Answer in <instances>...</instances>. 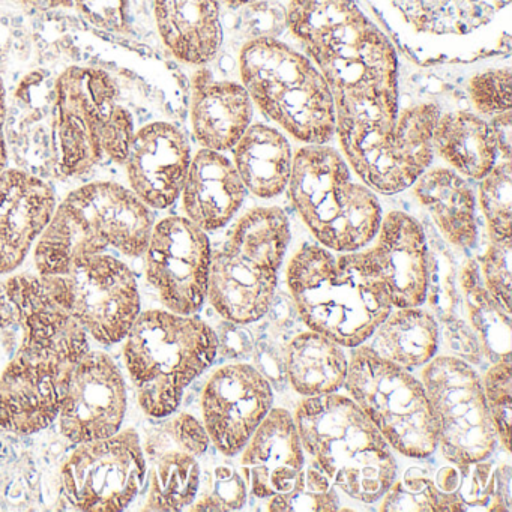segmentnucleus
Returning <instances> with one entry per match:
<instances>
[{
	"label": "nucleus",
	"mask_w": 512,
	"mask_h": 512,
	"mask_svg": "<svg viewBox=\"0 0 512 512\" xmlns=\"http://www.w3.org/2000/svg\"><path fill=\"white\" fill-rule=\"evenodd\" d=\"M22 328V343L0 376V431L29 436L58 419L88 334L64 307L52 277L19 274L2 281Z\"/></svg>",
	"instance_id": "nucleus-1"
},
{
	"label": "nucleus",
	"mask_w": 512,
	"mask_h": 512,
	"mask_svg": "<svg viewBox=\"0 0 512 512\" xmlns=\"http://www.w3.org/2000/svg\"><path fill=\"white\" fill-rule=\"evenodd\" d=\"M287 25L328 83L335 107L398 112V58L355 0H290Z\"/></svg>",
	"instance_id": "nucleus-2"
},
{
	"label": "nucleus",
	"mask_w": 512,
	"mask_h": 512,
	"mask_svg": "<svg viewBox=\"0 0 512 512\" xmlns=\"http://www.w3.org/2000/svg\"><path fill=\"white\" fill-rule=\"evenodd\" d=\"M286 275L302 323L343 347L362 346L394 308L361 250L334 256L322 245L305 244Z\"/></svg>",
	"instance_id": "nucleus-3"
},
{
	"label": "nucleus",
	"mask_w": 512,
	"mask_h": 512,
	"mask_svg": "<svg viewBox=\"0 0 512 512\" xmlns=\"http://www.w3.org/2000/svg\"><path fill=\"white\" fill-rule=\"evenodd\" d=\"M154 224L152 209L130 188L91 182L56 205L35 245V268L38 274H65L82 260L109 250L131 259L143 256Z\"/></svg>",
	"instance_id": "nucleus-4"
},
{
	"label": "nucleus",
	"mask_w": 512,
	"mask_h": 512,
	"mask_svg": "<svg viewBox=\"0 0 512 512\" xmlns=\"http://www.w3.org/2000/svg\"><path fill=\"white\" fill-rule=\"evenodd\" d=\"M134 133L133 115L119 101V89L110 74L71 65L55 82V145L41 178H77L104 158L122 164Z\"/></svg>",
	"instance_id": "nucleus-5"
},
{
	"label": "nucleus",
	"mask_w": 512,
	"mask_h": 512,
	"mask_svg": "<svg viewBox=\"0 0 512 512\" xmlns=\"http://www.w3.org/2000/svg\"><path fill=\"white\" fill-rule=\"evenodd\" d=\"M304 451L335 488L362 503L382 499L397 476L391 445L350 397L332 392L296 406Z\"/></svg>",
	"instance_id": "nucleus-6"
},
{
	"label": "nucleus",
	"mask_w": 512,
	"mask_h": 512,
	"mask_svg": "<svg viewBox=\"0 0 512 512\" xmlns=\"http://www.w3.org/2000/svg\"><path fill=\"white\" fill-rule=\"evenodd\" d=\"M218 350L217 332L194 314L140 313L125 337L124 358L143 412L172 416L185 389L214 364Z\"/></svg>",
	"instance_id": "nucleus-7"
},
{
	"label": "nucleus",
	"mask_w": 512,
	"mask_h": 512,
	"mask_svg": "<svg viewBox=\"0 0 512 512\" xmlns=\"http://www.w3.org/2000/svg\"><path fill=\"white\" fill-rule=\"evenodd\" d=\"M434 103L388 115L370 106L335 107V134L350 169L380 194L413 187L433 161Z\"/></svg>",
	"instance_id": "nucleus-8"
},
{
	"label": "nucleus",
	"mask_w": 512,
	"mask_h": 512,
	"mask_svg": "<svg viewBox=\"0 0 512 512\" xmlns=\"http://www.w3.org/2000/svg\"><path fill=\"white\" fill-rule=\"evenodd\" d=\"M242 85L272 122L305 145L335 136V103L308 56L271 37L248 41L239 58Z\"/></svg>",
	"instance_id": "nucleus-9"
},
{
	"label": "nucleus",
	"mask_w": 512,
	"mask_h": 512,
	"mask_svg": "<svg viewBox=\"0 0 512 512\" xmlns=\"http://www.w3.org/2000/svg\"><path fill=\"white\" fill-rule=\"evenodd\" d=\"M289 242L283 209L254 208L239 218L227 241L212 253L208 301L221 317L248 325L271 311Z\"/></svg>",
	"instance_id": "nucleus-10"
},
{
	"label": "nucleus",
	"mask_w": 512,
	"mask_h": 512,
	"mask_svg": "<svg viewBox=\"0 0 512 512\" xmlns=\"http://www.w3.org/2000/svg\"><path fill=\"white\" fill-rule=\"evenodd\" d=\"M290 199L322 247L352 253L367 247L382 223L373 190L353 181L343 155L326 145H305L293 157Z\"/></svg>",
	"instance_id": "nucleus-11"
},
{
	"label": "nucleus",
	"mask_w": 512,
	"mask_h": 512,
	"mask_svg": "<svg viewBox=\"0 0 512 512\" xmlns=\"http://www.w3.org/2000/svg\"><path fill=\"white\" fill-rule=\"evenodd\" d=\"M343 386L392 449L409 458L434 454L437 434L430 401L409 370L362 344L353 349Z\"/></svg>",
	"instance_id": "nucleus-12"
},
{
	"label": "nucleus",
	"mask_w": 512,
	"mask_h": 512,
	"mask_svg": "<svg viewBox=\"0 0 512 512\" xmlns=\"http://www.w3.org/2000/svg\"><path fill=\"white\" fill-rule=\"evenodd\" d=\"M422 385L436 424L437 448L445 460L469 464L490 457L497 436L475 368L464 359L439 356L424 365Z\"/></svg>",
	"instance_id": "nucleus-13"
},
{
	"label": "nucleus",
	"mask_w": 512,
	"mask_h": 512,
	"mask_svg": "<svg viewBox=\"0 0 512 512\" xmlns=\"http://www.w3.org/2000/svg\"><path fill=\"white\" fill-rule=\"evenodd\" d=\"M145 478L139 434L128 428L79 443L62 466L61 494L76 511L118 512L133 503Z\"/></svg>",
	"instance_id": "nucleus-14"
},
{
	"label": "nucleus",
	"mask_w": 512,
	"mask_h": 512,
	"mask_svg": "<svg viewBox=\"0 0 512 512\" xmlns=\"http://www.w3.org/2000/svg\"><path fill=\"white\" fill-rule=\"evenodd\" d=\"M50 277L59 301L86 334L104 346L125 340L140 314L139 286L127 263L98 254Z\"/></svg>",
	"instance_id": "nucleus-15"
},
{
	"label": "nucleus",
	"mask_w": 512,
	"mask_h": 512,
	"mask_svg": "<svg viewBox=\"0 0 512 512\" xmlns=\"http://www.w3.org/2000/svg\"><path fill=\"white\" fill-rule=\"evenodd\" d=\"M145 274L167 310L193 316L208 301L212 248L208 233L187 217H167L152 227Z\"/></svg>",
	"instance_id": "nucleus-16"
},
{
	"label": "nucleus",
	"mask_w": 512,
	"mask_h": 512,
	"mask_svg": "<svg viewBox=\"0 0 512 512\" xmlns=\"http://www.w3.org/2000/svg\"><path fill=\"white\" fill-rule=\"evenodd\" d=\"M203 425L212 445L233 457L247 445L254 431L271 412L274 392L259 368L230 364L209 377L202 392Z\"/></svg>",
	"instance_id": "nucleus-17"
},
{
	"label": "nucleus",
	"mask_w": 512,
	"mask_h": 512,
	"mask_svg": "<svg viewBox=\"0 0 512 512\" xmlns=\"http://www.w3.org/2000/svg\"><path fill=\"white\" fill-rule=\"evenodd\" d=\"M127 386L107 353L88 350L74 368L59 409L61 433L74 445L113 436L127 413Z\"/></svg>",
	"instance_id": "nucleus-18"
},
{
	"label": "nucleus",
	"mask_w": 512,
	"mask_h": 512,
	"mask_svg": "<svg viewBox=\"0 0 512 512\" xmlns=\"http://www.w3.org/2000/svg\"><path fill=\"white\" fill-rule=\"evenodd\" d=\"M191 158L190 140L181 128L164 121L143 125L122 163L128 188L148 208H170L181 197Z\"/></svg>",
	"instance_id": "nucleus-19"
},
{
	"label": "nucleus",
	"mask_w": 512,
	"mask_h": 512,
	"mask_svg": "<svg viewBox=\"0 0 512 512\" xmlns=\"http://www.w3.org/2000/svg\"><path fill=\"white\" fill-rule=\"evenodd\" d=\"M376 244L362 251L382 281L394 308L421 307L427 298L431 253L421 224L401 211L389 212L377 230Z\"/></svg>",
	"instance_id": "nucleus-20"
},
{
	"label": "nucleus",
	"mask_w": 512,
	"mask_h": 512,
	"mask_svg": "<svg viewBox=\"0 0 512 512\" xmlns=\"http://www.w3.org/2000/svg\"><path fill=\"white\" fill-rule=\"evenodd\" d=\"M47 179L17 167L0 173V277L22 266L55 212Z\"/></svg>",
	"instance_id": "nucleus-21"
},
{
	"label": "nucleus",
	"mask_w": 512,
	"mask_h": 512,
	"mask_svg": "<svg viewBox=\"0 0 512 512\" xmlns=\"http://www.w3.org/2000/svg\"><path fill=\"white\" fill-rule=\"evenodd\" d=\"M304 464V446L295 418L286 409L272 407L242 452L241 469L248 490L257 499L284 493Z\"/></svg>",
	"instance_id": "nucleus-22"
},
{
	"label": "nucleus",
	"mask_w": 512,
	"mask_h": 512,
	"mask_svg": "<svg viewBox=\"0 0 512 512\" xmlns=\"http://www.w3.org/2000/svg\"><path fill=\"white\" fill-rule=\"evenodd\" d=\"M244 182L223 152L200 149L191 158L181 191L185 217L208 232L223 229L245 200Z\"/></svg>",
	"instance_id": "nucleus-23"
},
{
	"label": "nucleus",
	"mask_w": 512,
	"mask_h": 512,
	"mask_svg": "<svg viewBox=\"0 0 512 512\" xmlns=\"http://www.w3.org/2000/svg\"><path fill=\"white\" fill-rule=\"evenodd\" d=\"M254 104L244 85L215 80L199 71L193 80L190 122L197 143L211 151H232L253 122Z\"/></svg>",
	"instance_id": "nucleus-24"
},
{
	"label": "nucleus",
	"mask_w": 512,
	"mask_h": 512,
	"mask_svg": "<svg viewBox=\"0 0 512 512\" xmlns=\"http://www.w3.org/2000/svg\"><path fill=\"white\" fill-rule=\"evenodd\" d=\"M161 43L178 59L203 67L223 46L220 0H154Z\"/></svg>",
	"instance_id": "nucleus-25"
},
{
	"label": "nucleus",
	"mask_w": 512,
	"mask_h": 512,
	"mask_svg": "<svg viewBox=\"0 0 512 512\" xmlns=\"http://www.w3.org/2000/svg\"><path fill=\"white\" fill-rule=\"evenodd\" d=\"M394 16L419 37L466 41L488 31L508 10L509 0H383Z\"/></svg>",
	"instance_id": "nucleus-26"
},
{
	"label": "nucleus",
	"mask_w": 512,
	"mask_h": 512,
	"mask_svg": "<svg viewBox=\"0 0 512 512\" xmlns=\"http://www.w3.org/2000/svg\"><path fill=\"white\" fill-rule=\"evenodd\" d=\"M413 187L443 238L458 250H472L478 241V218L475 193L466 178L436 167L425 170Z\"/></svg>",
	"instance_id": "nucleus-27"
},
{
	"label": "nucleus",
	"mask_w": 512,
	"mask_h": 512,
	"mask_svg": "<svg viewBox=\"0 0 512 512\" xmlns=\"http://www.w3.org/2000/svg\"><path fill=\"white\" fill-rule=\"evenodd\" d=\"M232 151L236 172L254 196L274 199L286 190L295 155L280 130L251 124Z\"/></svg>",
	"instance_id": "nucleus-28"
},
{
	"label": "nucleus",
	"mask_w": 512,
	"mask_h": 512,
	"mask_svg": "<svg viewBox=\"0 0 512 512\" xmlns=\"http://www.w3.org/2000/svg\"><path fill=\"white\" fill-rule=\"evenodd\" d=\"M509 482L508 464L494 467L488 458L469 464L449 463L434 479L439 491V512L509 511Z\"/></svg>",
	"instance_id": "nucleus-29"
},
{
	"label": "nucleus",
	"mask_w": 512,
	"mask_h": 512,
	"mask_svg": "<svg viewBox=\"0 0 512 512\" xmlns=\"http://www.w3.org/2000/svg\"><path fill=\"white\" fill-rule=\"evenodd\" d=\"M433 151L463 178L481 181L496 166L499 151L490 124L475 113H440Z\"/></svg>",
	"instance_id": "nucleus-30"
},
{
	"label": "nucleus",
	"mask_w": 512,
	"mask_h": 512,
	"mask_svg": "<svg viewBox=\"0 0 512 512\" xmlns=\"http://www.w3.org/2000/svg\"><path fill=\"white\" fill-rule=\"evenodd\" d=\"M347 370L349 359L343 346L319 332L308 329L293 337L286 346V379L304 397L337 392L343 388Z\"/></svg>",
	"instance_id": "nucleus-31"
},
{
	"label": "nucleus",
	"mask_w": 512,
	"mask_h": 512,
	"mask_svg": "<svg viewBox=\"0 0 512 512\" xmlns=\"http://www.w3.org/2000/svg\"><path fill=\"white\" fill-rule=\"evenodd\" d=\"M374 337L371 349L406 368L424 367L439 347V322L431 311L421 307L397 308L386 316Z\"/></svg>",
	"instance_id": "nucleus-32"
},
{
	"label": "nucleus",
	"mask_w": 512,
	"mask_h": 512,
	"mask_svg": "<svg viewBox=\"0 0 512 512\" xmlns=\"http://www.w3.org/2000/svg\"><path fill=\"white\" fill-rule=\"evenodd\" d=\"M458 283L463 292L470 329L475 334L481 353L491 364L511 358V313L485 289L478 260H466L458 275Z\"/></svg>",
	"instance_id": "nucleus-33"
},
{
	"label": "nucleus",
	"mask_w": 512,
	"mask_h": 512,
	"mask_svg": "<svg viewBox=\"0 0 512 512\" xmlns=\"http://www.w3.org/2000/svg\"><path fill=\"white\" fill-rule=\"evenodd\" d=\"M175 446V445H173ZM202 469L196 455L178 446L155 457L149 472L145 511H182L190 508L199 493Z\"/></svg>",
	"instance_id": "nucleus-34"
},
{
	"label": "nucleus",
	"mask_w": 512,
	"mask_h": 512,
	"mask_svg": "<svg viewBox=\"0 0 512 512\" xmlns=\"http://www.w3.org/2000/svg\"><path fill=\"white\" fill-rule=\"evenodd\" d=\"M266 509L271 512H332L340 509L334 484L316 463L302 467L292 487L269 497Z\"/></svg>",
	"instance_id": "nucleus-35"
},
{
	"label": "nucleus",
	"mask_w": 512,
	"mask_h": 512,
	"mask_svg": "<svg viewBox=\"0 0 512 512\" xmlns=\"http://www.w3.org/2000/svg\"><path fill=\"white\" fill-rule=\"evenodd\" d=\"M479 206L490 241L512 239V166L502 160L481 179Z\"/></svg>",
	"instance_id": "nucleus-36"
},
{
	"label": "nucleus",
	"mask_w": 512,
	"mask_h": 512,
	"mask_svg": "<svg viewBox=\"0 0 512 512\" xmlns=\"http://www.w3.org/2000/svg\"><path fill=\"white\" fill-rule=\"evenodd\" d=\"M248 499V484L242 469L221 461L206 473L191 511H239Z\"/></svg>",
	"instance_id": "nucleus-37"
},
{
	"label": "nucleus",
	"mask_w": 512,
	"mask_h": 512,
	"mask_svg": "<svg viewBox=\"0 0 512 512\" xmlns=\"http://www.w3.org/2000/svg\"><path fill=\"white\" fill-rule=\"evenodd\" d=\"M380 511L439 512V491L430 473L422 467H410L403 478L389 485Z\"/></svg>",
	"instance_id": "nucleus-38"
},
{
	"label": "nucleus",
	"mask_w": 512,
	"mask_h": 512,
	"mask_svg": "<svg viewBox=\"0 0 512 512\" xmlns=\"http://www.w3.org/2000/svg\"><path fill=\"white\" fill-rule=\"evenodd\" d=\"M485 404L500 445L511 451L512 365L511 358L493 362L481 379Z\"/></svg>",
	"instance_id": "nucleus-39"
},
{
	"label": "nucleus",
	"mask_w": 512,
	"mask_h": 512,
	"mask_svg": "<svg viewBox=\"0 0 512 512\" xmlns=\"http://www.w3.org/2000/svg\"><path fill=\"white\" fill-rule=\"evenodd\" d=\"M469 95L476 112L488 118L511 112V70L485 71L469 83Z\"/></svg>",
	"instance_id": "nucleus-40"
},
{
	"label": "nucleus",
	"mask_w": 512,
	"mask_h": 512,
	"mask_svg": "<svg viewBox=\"0 0 512 512\" xmlns=\"http://www.w3.org/2000/svg\"><path fill=\"white\" fill-rule=\"evenodd\" d=\"M512 239L490 241L479 260V272L487 292L511 313Z\"/></svg>",
	"instance_id": "nucleus-41"
},
{
	"label": "nucleus",
	"mask_w": 512,
	"mask_h": 512,
	"mask_svg": "<svg viewBox=\"0 0 512 512\" xmlns=\"http://www.w3.org/2000/svg\"><path fill=\"white\" fill-rule=\"evenodd\" d=\"M164 434L173 445L196 455L197 458L205 455L211 445L205 425L190 413H178L173 416L164 427Z\"/></svg>",
	"instance_id": "nucleus-42"
},
{
	"label": "nucleus",
	"mask_w": 512,
	"mask_h": 512,
	"mask_svg": "<svg viewBox=\"0 0 512 512\" xmlns=\"http://www.w3.org/2000/svg\"><path fill=\"white\" fill-rule=\"evenodd\" d=\"M490 127L496 140L497 151L503 160H511V112L491 118Z\"/></svg>",
	"instance_id": "nucleus-43"
},
{
	"label": "nucleus",
	"mask_w": 512,
	"mask_h": 512,
	"mask_svg": "<svg viewBox=\"0 0 512 512\" xmlns=\"http://www.w3.org/2000/svg\"><path fill=\"white\" fill-rule=\"evenodd\" d=\"M7 89L4 80L0 77V173L8 166V145H7Z\"/></svg>",
	"instance_id": "nucleus-44"
},
{
	"label": "nucleus",
	"mask_w": 512,
	"mask_h": 512,
	"mask_svg": "<svg viewBox=\"0 0 512 512\" xmlns=\"http://www.w3.org/2000/svg\"><path fill=\"white\" fill-rule=\"evenodd\" d=\"M11 325H16V313L0 283V328H8Z\"/></svg>",
	"instance_id": "nucleus-45"
},
{
	"label": "nucleus",
	"mask_w": 512,
	"mask_h": 512,
	"mask_svg": "<svg viewBox=\"0 0 512 512\" xmlns=\"http://www.w3.org/2000/svg\"><path fill=\"white\" fill-rule=\"evenodd\" d=\"M220 2H224L227 7L241 8L245 7V5H251L254 4V2H259V0H220Z\"/></svg>",
	"instance_id": "nucleus-46"
}]
</instances>
